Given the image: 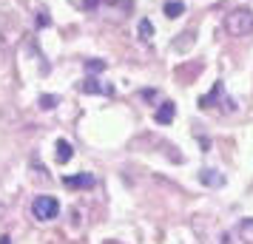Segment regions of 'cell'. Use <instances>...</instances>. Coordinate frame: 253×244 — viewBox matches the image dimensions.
<instances>
[{
	"mask_svg": "<svg viewBox=\"0 0 253 244\" xmlns=\"http://www.w3.org/2000/svg\"><path fill=\"white\" fill-rule=\"evenodd\" d=\"M225 29L233 37H248L253 32V12L251 9H236L225 17Z\"/></svg>",
	"mask_w": 253,
	"mask_h": 244,
	"instance_id": "obj_1",
	"label": "cell"
},
{
	"mask_svg": "<svg viewBox=\"0 0 253 244\" xmlns=\"http://www.w3.org/2000/svg\"><path fill=\"white\" fill-rule=\"evenodd\" d=\"M32 213H35V219H40V221H51V219H57L60 202L54 196H37L35 205H32Z\"/></svg>",
	"mask_w": 253,
	"mask_h": 244,
	"instance_id": "obj_2",
	"label": "cell"
},
{
	"mask_svg": "<svg viewBox=\"0 0 253 244\" xmlns=\"http://www.w3.org/2000/svg\"><path fill=\"white\" fill-rule=\"evenodd\" d=\"M63 185L71 187V190H85V187H94V174H77V176H66Z\"/></svg>",
	"mask_w": 253,
	"mask_h": 244,
	"instance_id": "obj_3",
	"label": "cell"
},
{
	"mask_svg": "<svg viewBox=\"0 0 253 244\" xmlns=\"http://www.w3.org/2000/svg\"><path fill=\"white\" fill-rule=\"evenodd\" d=\"M173 103H162V108H157V114H154V119L160 122V125H171L173 122Z\"/></svg>",
	"mask_w": 253,
	"mask_h": 244,
	"instance_id": "obj_4",
	"label": "cell"
},
{
	"mask_svg": "<svg viewBox=\"0 0 253 244\" xmlns=\"http://www.w3.org/2000/svg\"><path fill=\"white\" fill-rule=\"evenodd\" d=\"M54 148H57V162L60 165H66L71 156H74V148H71L69 139H57V145H54Z\"/></svg>",
	"mask_w": 253,
	"mask_h": 244,
	"instance_id": "obj_5",
	"label": "cell"
},
{
	"mask_svg": "<svg viewBox=\"0 0 253 244\" xmlns=\"http://www.w3.org/2000/svg\"><path fill=\"white\" fill-rule=\"evenodd\" d=\"M199 182L202 185H211V187H219V185H225V176L219 174V171H202L199 174Z\"/></svg>",
	"mask_w": 253,
	"mask_h": 244,
	"instance_id": "obj_6",
	"label": "cell"
},
{
	"mask_svg": "<svg viewBox=\"0 0 253 244\" xmlns=\"http://www.w3.org/2000/svg\"><path fill=\"white\" fill-rule=\"evenodd\" d=\"M219 94H222V82H216V85H213V91L211 94H205V97H199V108H202V111H208V108H213V103H216V97Z\"/></svg>",
	"mask_w": 253,
	"mask_h": 244,
	"instance_id": "obj_7",
	"label": "cell"
},
{
	"mask_svg": "<svg viewBox=\"0 0 253 244\" xmlns=\"http://www.w3.org/2000/svg\"><path fill=\"white\" fill-rule=\"evenodd\" d=\"M239 239L245 244H253V219H242L239 224Z\"/></svg>",
	"mask_w": 253,
	"mask_h": 244,
	"instance_id": "obj_8",
	"label": "cell"
},
{
	"mask_svg": "<svg viewBox=\"0 0 253 244\" xmlns=\"http://www.w3.org/2000/svg\"><path fill=\"white\" fill-rule=\"evenodd\" d=\"M137 35H139V40H145V43H151V37H154V26H151V20H148V17H142V20H139V26H137Z\"/></svg>",
	"mask_w": 253,
	"mask_h": 244,
	"instance_id": "obj_9",
	"label": "cell"
},
{
	"mask_svg": "<svg viewBox=\"0 0 253 244\" xmlns=\"http://www.w3.org/2000/svg\"><path fill=\"white\" fill-rule=\"evenodd\" d=\"M80 88H83L85 94H108V91H111V88H103V85H100V80H91V77L83 82Z\"/></svg>",
	"mask_w": 253,
	"mask_h": 244,
	"instance_id": "obj_10",
	"label": "cell"
},
{
	"mask_svg": "<svg viewBox=\"0 0 253 244\" xmlns=\"http://www.w3.org/2000/svg\"><path fill=\"white\" fill-rule=\"evenodd\" d=\"M182 12H185V3H179V0H168V3H165V14H168L171 20H176Z\"/></svg>",
	"mask_w": 253,
	"mask_h": 244,
	"instance_id": "obj_11",
	"label": "cell"
},
{
	"mask_svg": "<svg viewBox=\"0 0 253 244\" xmlns=\"http://www.w3.org/2000/svg\"><path fill=\"white\" fill-rule=\"evenodd\" d=\"M60 97H54V94H43L40 97V108H46V111H51V108H57Z\"/></svg>",
	"mask_w": 253,
	"mask_h": 244,
	"instance_id": "obj_12",
	"label": "cell"
},
{
	"mask_svg": "<svg viewBox=\"0 0 253 244\" xmlns=\"http://www.w3.org/2000/svg\"><path fill=\"white\" fill-rule=\"evenodd\" d=\"M185 40H176V43H173V48H176V51H182V48H191L194 46V35H182Z\"/></svg>",
	"mask_w": 253,
	"mask_h": 244,
	"instance_id": "obj_13",
	"label": "cell"
},
{
	"mask_svg": "<svg viewBox=\"0 0 253 244\" xmlns=\"http://www.w3.org/2000/svg\"><path fill=\"white\" fill-rule=\"evenodd\" d=\"M103 69H105L103 60H88L85 63V71H91V74H97V71H103Z\"/></svg>",
	"mask_w": 253,
	"mask_h": 244,
	"instance_id": "obj_14",
	"label": "cell"
},
{
	"mask_svg": "<svg viewBox=\"0 0 253 244\" xmlns=\"http://www.w3.org/2000/svg\"><path fill=\"white\" fill-rule=\"evenodd\" d=\"M97 3H100V0H85V9H94Z\"/></svg>",
	"mask_w": 253,
	"mask_h": 244,
	"instance_id": "obj_15",
	"label": "cell"
},
{
	"mask_svg": "<svg viewBox=\"0 0 253 244\" xmlns=\"http://www.w3.org/2000/svg\"><path fill=\"white\" fill-rule=\"evenodd\" d=\"M0 244H9V236H0Z\"/></svg>",
	"mask_w": 253,
	"mask_h": 244,
	"instance_id": "obj_16",
	"label": "cell"
}]
</instances>
